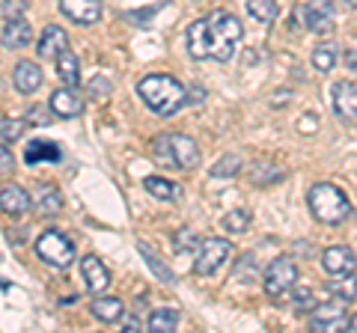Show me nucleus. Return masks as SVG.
<instances>
[{"label": "nucleus", "mask_w": 357, "mask_h": 333, "mask_svg": "<svg viewBox=\"0 0 357 333\" xmlns=\"http://www.w3.org/2000/svg\"><path fill=\"white\" fill-rule=\"evenodd\" d=\"M81 280H84V288L89 295H98L110 286V271L105 268L98 256H84L81 259Z\"/></svg>", "instance_id": "9d476101"}, {"label": "nucleus", "mask_w": 357, "mask_h": 333, "mask_svg": "<svg viewBox=\"0 0 357 333\" xmlns=\"http://www.w3.org/2000/svg\"><path fill=\"white\" fill-rule=\"evenodd\" d=\"M295 15L304 21V27L319 33V36H331L333 33V15H331V3L328 0H312L310 6L295 9Z\"/></svg>", "instance_id": "6e6552de"}, {"label": "nucleus", "mask_w": 357, "mask_h": 333, "mask_svg": "<svg viewBox=\"0 0 357 333\" xmlns=\"http://www.w3.org/2000/svg\"><path fill=\"white\" fill-rule=\"evenodd\" d=\"M307 203H310V212L316 215V220H321V224H328V226H337L351 215L349 196L331 182L312 185L310 194H307Z\"/></svg>", "instance_id": "7ed1b4c3"}, {"label": "nucleus", "mask_w": 357, "mask_h": 333, "mask_svg": "<svg viewBox=\"0 0 357 333\" xmlns=\"http://www.w3.org/2000/svg\"><path fill=\"white\" fill-rule=\"evenodd\" d=\"M13 152H9V143H3V149H0V170H3V173H9V170H13Z\"/></svg>", "instance_id": "e433bc0d"}, {"label": "nucleus", "mask_w": 357, "mask_h": 333, "mask_svg": "<svg viewBox=\"0 0 357 333\" xmlns=\"http://www.w3.org/2000/svg\"><path fill=\"white\" fill-rule=\"evenodd\" d=\"M229 256H232V244L227 238H203L197 244L194 271L199 277H208V274H215Z\"/></svg>", "instance_id": "0eeeda50"}, {"label": "nucleus", "mask_w": 357, "mask_h": 333, "mask_svg": "<svg viewBox=\"0 0 357 333\" xmlns=\"http://www.w3.org/2000/svg\"><path fill=\"white\" fill-rule=\"evenodd\" d=\"M345 69H351L357 75V48H349L345 51Z\"/></svg>", "instance_id": "ea45409f"}, {"label": "nucleus", "mask_w": 357, "mask_h": 333, "mask_svg": "<svg viewBox=\"0 0 357 333\" xmlns=\"http://www.w3.org/2000/svg\"><path fill=\"white\" fill-rule=\"evenodd\" d=\"M295 286H298V265L289 256L274 259L265 268V292H268V297H274V301H286L289 292H292Z\"/></svg>", "instance_id": "423d86ee"}, {"label": "nucleus", "mask_w": 357, "mask_h": 333, "mask_svg": "<svg viewBox=\"0 0 357 333\" xmlns=\"http://www.w3.org/2000/svg\"><path fill=\"white\" fill-rule=\"evenodd\" d=\"M89 313H93L98 321H105V325H110V321H119L122 313H126V307H122L119 297H96L93 304H89Z\"/></svg>", "instance_id": "aec40b11"}, {"label": "nucleus", "mask_w": 357, "mask_h": 333, "mask_svg": "<svg viewBox=\"0 0 357 333\" xmlns=\"http://www.w3.org/2000/svg\"><path fill=\"white\" fill-rule=\"evenodd\" d=\"M220 224H223V229H227V232H236V235H238V232H244L250 226V212H244V208L227 212V217H223Z\"/></svg>", "instance_id": "c85d7f7f"}, {"label": "nucleus", "mask_w": 357, "mask_h": 333, "mask_svg": "<svg viewBox=\"0 0 357 333\" xmlns=\"http://www.w3.org/2000/svg\"><path fill=\"white\" fill-rule=\"evenodd\" d=\"M105 95H110V84L105 77H96V81L89 84V98H98V102H102Z\"/></svg>", "instance_id": "c9c22d12"}, {"label": "nucleus", "mask_w": 357, "mask_h": 333, "mask_svg": "<svg viewBox=\"0 0 357 333\" xmlns=\"http://www.w3.org/2000/svg\"><path fill=\"white\" fill-rule=\"evenodd\" d=\"M13 84H15V90L18 93H36L39 90V84H42V72H39V65L36 63H30V60H21L15 65V72H13Z\"/></svg>", "instance_id": "6ab92c4d"}, {"label": "nucleus", "mask_w": 357, "mask_h": 333, "mask_svg": "<svg viewBox=\"0 0 357 333\" xmlns=\"http://www.w3.org/2000/svg\"><path fill=\"white\" fill-rule=\"evenodd\" d=\"M0 206H3L6 215H27L30 212V194L21 185H3L0 187Z\"/></svg>", "instance_id": "a211bd4d"}, {"label": "nucleus", "mask_w": 357, "mask_h": 333, "mask_svg": "<svg viewBox=\"0 0 357 333\" xmlns=\"http://www.w3.org/2000/svg\"><path fill=\"white\" fill-rule=\"evenodd\" d=\"M244 6H248V13L259 21V24H271L277 18V3L274 0H244Z\"/></svg>", "instance_id": "bb28decb"}, {"label": "nucleus", "mask_w": 357, "mask_h": 333, "mask_svg": "<svg viewBox=\"0 0 357 333\" xmlns=\"http://www.w3.org/2000/svg\"><path fill=\"white\" fill-rule=\"evenodd\" d=\"M24 9H27L24 0H0V15H3V21L24 18Z\"/></svg>", "instance_id": "2f4dec72"}, {"label": "nucleus", "mask_w": 357, "mask_h": 333, "mask_svg": "<svg viewBox=\"0 0 357 333\" xmlns=\"http://www.w3.org/2000/svg\"><path fill=\"white\" fill-rule=\"evenodd\" d=\"M310 327L312 330H342V327H349V318H345V309L340 304H319L316 309L310 313Z\"/></svg>", "instance_id": "1a4fd4ad"}, {"label": "nucleus", "mask_w": 357, "mask_h": 333, "mask_svg": "<svg viewBox=\"0 0 357 333\" xmlns=\"http://www.w3.org/2000/svg\"><path fill=\"white\" fill-rule=\"evenodd\" d=\"M197 238H194V232L191 229H182V232H176V238H173V250H191V247H197Z\"/></svg>", "instance_id": "72a5a7b5"}, {"label": "nucleus", "mask_w": 357, "mask_h": 333, "mask_svg": "<svg viewBox=\"0 0 357 333\" xmlns=\"http://www.w3.org/2000/svg\"><path fill=\"white\" fill-rule=\"evenodd\" d=\"M0 131H3V143H13V140L21 137V131H24V122L3 116V119H0Z\"/></svg>", "instance_id": "473e14b6"}, {"label": "nucleus", "mask_w": 357, "mask_h": 333, "mask_svg": "<svg viewBox=\"0 0 357 333\" xmlns=\"http://www.w3.org/2000/svg\"><path fill=\"white\" fill-rule=\"evenodd\" d=\"M345 330H351V333H357V316H351V318H349V327H345Z\"/></svg>", "instance_id": "79ce46f5"}, {"label": "nucleus", "mask_w": 357, "mask_h": 333, "mask_svg": "<svg viewBox=\"0 0 357 333\" xmlns=\"http://www.w3.org/2000/svg\"><path fill=\"white\" fill-rule=\"evenodd\" d=\"M241 21L229 13H211L206 18H197L188 27V54L194 60H232L238 42H241Z\"/></svg>", "instance_id": "f257e3e1"}, {"label": "nucleus", "mask_w": 357, "mask_h": 333, "mask_svg": "<svg viewBox=\"0 0 357 333\" xmlns=\"http://www.w3.org/2000/svg\"><path fill=\"white\" fill-rule=\"evenodd\" d=\"M328 292L333 297H340V301H354L357 297V274H342V280H333L328 283Z\"/></svg>", "instance_id": "393cba45"}, {"label": "nucleus", "mask_w": 357, "mask_h": 333, "mask_svg": "<svg viewBox=\"0 0 357 333\" xmlns=\"http://www.w3.org/2000/svg\"><path fill=\"white\" fill-rule=\"evenodd\" d=\"M342 6H349V9H357V0H340Z\"/></svg>", "instance_id": "37998d69"}, {"label": "nucleus", "mask_w": 357, "mask_h": 333, "mask_svg": "<svg viewBox=\"0 0 357 333\" xmlns=\"http://www.w3.org/2000/svg\"><path fill=\"white\" fill-rule=\"evenodd\" d=\"M155 9H158V6H155ZM155 9L149 6V9H143V13H128V21H134V24H146L143 18H149V15L155 13Z\"/></svg>", "instance_id": "58836bf2"}, {"label": "nucleus", "mask_w": 357, "mask_h": 333, "mask_svg": "<svg viewBox=\"0 0 357 333\" xmlns=\"http://www.w3.org/2000/svg\"><path fill=\"white\" fill-rule=\"evenodd\" d=\"M238 170H241V161L236 158V155H223V158L211 166V176H218L220 179V176H236Z\"/></svg>", "instance_id": "7c9ffc66"}, {"label": "nucleus", "mask_w": 357, "mask_h": 333, "mask_svg": "<svg viewBox=\"0 0 357 333\" xmlns=\"http://www.w3.org/2000/svg\"><path fill=\"white\" fill-rule=\"evenodd\" d=\"M146 191L152 194V196H158V199H178V185L176 182H170V179H161V176H149L146 182Z\"/></svg>", "instance_id": "a878e982"}, {"label": "nucleus", "mask_w": 357, "mask_h": 333, "mask_svg": "<svg viewBox=\"0 0 357 333\" xmlns=\"http://www.w3.org/2000/svg\"><path fill=\"white\" fill-rule=\"evenodd\" d=\"M316 307H319L316 295H312L310 288H298V292H295V316H307V313H312Z\"/></svg>", "instance_id": "c756f323"}, {"label": "nucleus", "mask_w": 357, "mask_h": 333, "mask_svg": "<svg viewBox=\"0 0 357 333\" xmlns=\"http://www.w3.org/2000/svg\"><path fill=\"white\" fill-rule=\"evenodd\" d=\"M36 51H39L42 60H57L63 51H69V36H66V30L57 24H48L42 30Z\"/></svg>", "instance_id": "f8f14e48"}, {"label": "nucleus", "mask_w": 357, "mask_h": 333, "mask_svg": "<svg viewBox=\"0 0 357 333\" xmlns=\"http://www.w3.org/2000/svg\"><path fill=\"white\" fill-rule=\"evenodd\" d=\"M178 325V309L173 307H158V309H152V316L146 321V327L149 330H158V333H173Z\"/></svg>", "instance_id": "b1692460"}, {"label": "nucleus", "mask_w": 357, "mask_h": 333, "mask_svg": "<svg viewBox=\"0 0 357 333\" xmlns=\"http://www.w3.org/2000/svg\"><path fill=\"white\" fill-rule=\"evenodd\" d=\"M60 13L75 24H96L102 18V0H60Z\"/></svg>", "instance_id": "9b49d317"}, {"label": "nucleus", "mask_w": 357, "mask_h": 333, "mask_svg": "<svg viewBox=\"0 0 357 333\" xmlns=\"http://www.w3.org/2000/svg\"><path fill=\"white\" fill-rule=\"evenodd\" d=\"M137 250H140V256H143V259H146V265H149V271H152L155 277H158V280H161V283H167V286H173V283H176V274H173V271H170V268H167V265H164V262L158 259V253H155V250L149 247V244H143V241H140V244H137Z\"/></svg>", "instance_id": "5701e85b"}, {"label": "nucleus", "mask_w": 357, "mask_h": 333, "mask_svg": "<svg viewBox=\"0 0 357 333\" xmlns=\"http://www.w3.org/2000/svg\"><path fill=\"white\" fill-rule=\"evenodd\" d=\"M0 39H3V48H24L30 45V39H33V30L24 18H9L3 21V27H0Z\"/></svg>", "instance_id": "f3484780"}, {"label": "nucleus", "mask_w": 357, "mask_h": 333, "mask_svg": "<svg viewBox=\"0 0 357 333\" xmlns=\"http://www.w3.org/2000/svg\"><path fill=\"white\" fill-rule=\"evenodd\" d=\"M321 268L333 277H342V274H351L357 268V259H354V250L351 247H328L321 253Z\"/></svg>", "instance_id": "ddd939ff"}, {"label": "nucleus", "mask_w": 357, "mask_h": 333, "mask_svg": "<svg viewBox=\"0 0 357 333\" xmlns=\"http://www.w3.org/2000/svg\"><path fill=\"white\" fill-rule=\"evenodd\" d=\"M27 116H30V122H39V125H45V122H51V116H45V110H42V107L27 110Z\"/></svg>", "instance_id": "4c0bfd02"}, {"label": "nucleus", "mask_w": 357, "mask_h": 333, "mask_svg": "<svg viewBox=\"0 0 357 333\" xmlns=\"http://www.w3.org/2000/svg\"><path fill=\"white\" fill-rule=\"evenodd\" d=\"M137 95L158 116H173L188 104V90L170 75H146L137 84Z\"/></svg>", "instance_id": "f03ea898"}, {"label": "nucleus", "mask_w": 357, "mask_h": 333, "mask_svg": "<svg viewBox=\"0 0 357 333\" xmlns=\"http://www.w3.org/2000/svg\"><path fill=\"white\" fill-rule=\"evenodd\" d=\"M152 158L161 166L191 170V166H197V161H199V149L188 134H161L152 143Z\"/></svg>", "instance_id": "20e7f679"}, {"label": "nucleus", "mask_w": 357, "mask_h": 333, "mask_svg": "<svg viewBox=\"0 0 357 333\" xmlns=\"http://www.w3.org/2000/svg\"><path fill=\"white\" fill-rule=\"evenodd\" d=\"M48 107L54 110V116L75 119V116H81V110H84V98L75 93V86H66V90H57V93L51 95Z\"/></svg>", "instance_id": "4468645a"}, {"label": "nucleus", "mask_w": 357, "mask_h": 333, "mask_svg": "<svg viewBox=\"0 0 357 333\" xmlns=\"http://www.w3.org/2000/svg\"><path fill=\"white\" fill-rule=\"evenodd\" d=\"M57 77L66 86H77V84H81V65H77V57L72 51H63L57 57Z\"/></svg>", "instance_id": "4be33fe9"}, {"label": "nucleus", "mask_w": 357, "mask_h": 333, "mask_svg": "<svg viewBox=\"0 0 357 333\" xmlns=\"http://www.w3.org/2000/svg\"><path fill=\"white\" fill-rule=\"evenodd\" d=\"M122 330H126V333H140V321L131 316V318L126 321V327H122Z\"/></svg>", "instance_id": "a19ab883"}, {"label": "nucleus", "mask_w": 357, "mask_h": 333, "mask_svg": "<svg viewBox=\"0 0 357 333\" xmlns=\"http://www.w3.org/2000/svg\"><path fill=\"white\" fill-rule=\"evenodd\" d=\"M33 203H36V208L42 215H57L63 208V196L54 185H39L36 194H33Z\"/></svg>", "instance_id": "412c9836"}, {"label": "nucleus", "mask_w": 357, "mask_h": 333, "mask_svg": "<svg viewBox=\"0 0 357 333\" xmlns=\"http://www.w3.org/2000/svg\"><path fill=\"white\" fill-rule=\"evenodd\" d=\"M248 274H250V277L256 274V262H253L250 253H248V256H241V259H238V265H236V280H244Z\"/></svg>", "instance_id": "f704fd0d"}, {"label": "nucleus", "mask_w": 357, "mask_h": 333, "mask_svg": "<svg viewBox=\"0 0 357 333\" xmlns=\"http://www.w3.org/2000/svg\"><path fill=\"white\" fill-rule=\"evenodd\" d=\"M333 110L342 119H357V84L351 81L333 84Z\"/></svg>", "instance_id": "dca6fc26"}, {"label": "nucleus", "mask_w": 357, "mask_h": 333, "mask_svg": "<svg viewBox=\"0 0 357 333\" xmlns=\"http://www.w3.org/2000/svg\"><path fill=\"white\" fill-rule=\"evenodd\" d=\"M36 253L45 265L51 268H69L72 259H75V244L63 235L57 229H48L36 238Z\"/></svg>", "instance_id": "39448f33"}, {"label": "nucleus", "mask_w": 357, "mask_h": 333, "mask_svg": "<svg viewBox=\"0 0 357 333\" xmlns=\"http://www.w3.org/2000/svg\"><path fill=\"white\" fill-rule=\"evenodd\" d=\"M63 158V152L60 146L54 140H30L27 143V149H24V164L30 166H36V164H60Z\"/></svg>", "instance_id": "2eb2a0df"}, {"label": "nucleus", "mask_w": 357, "mask_h": 333, "mask_svg": "<svg viewBox=\"0 0 357 333\" xmlns=\"http://www.w3.org/2000/svg\"><path fill=\"white\" fill-rule=\"evenodd\" d=\"M333 63H337V51H333V45H319L316 51H312V65H316L321 75H328L333 69Z\"/></svg>", "instance_id": "cd10ccee"}]
</instances>
